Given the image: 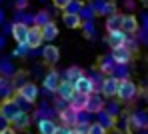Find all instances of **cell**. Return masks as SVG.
<instances>
[{
    "instance_id": "cell-17",
    "label": "cell",
    "mask_w": 148,
    "mask_h": 134,
    "mask_svg": "<svg viewBox=\"0 0 148 134\" xmlns=\"http://www.w3.org/2000/svg\"><path fill=\"white\" fill-rule=\"evenodd\" d=\"M36 126H38V134H56L58 130V124L52 118H40Z\"/></svg>"
},
{
    "instance_id": "cell-25",
    "label": "cell",
    "mask_w": 148,
    "mask_h": 134,
    "mask_svg": "<svg viewBox=\"0 0 148 134\" xmlns=\"http://www.w3.org/2000/svg\"><path fill=\"white\" fill-rule=\"evenodd\" d=\"M98 122L106 128V130H110V128H114V126H116V118H114L112 114H108L106 110L98 112Z\"/></svg>"
},
{
    "instance_id": "cell-9",
    "label": "cell",
    "mask_w": 148,
    "mask_h": 134,
    "mask_svg": "<svg viewBox=\"0 0 148 134\" xmlns=\"http://www.w3.org/2000/svg\"><path fill=\"white\" fill-rule=\"evenodd\" d=\"M104 108H106L104 98L94 92V94L88 96V104H86V110H84V112H88V114H98V112H102Z\"/></svg>"
},
{
    "instance_id": "cell-23",
    "label": "cell",
    "mask_w": 148,
    "mask_h": 134,
    "mask_svg": "<svg viewBox=\"0 0 148 134\" xmlns=\"http://www.w3.org/2000/svg\"><path fill=\"white\" fill-rule=\"evenodd\" d=\"M106 30L108 32H114V30H122V14H112L106 18Z\"/></svg>"
},
{
    "instance_id": "cell-31",
    "label": "cell",
    "mask_w": 148,
    "mask_h": 134,
    "mask_svg": "<svg viewBox=\"0 0 148 134\" xmlns=\"http://www.w3.org/2000/svg\"><path fill=\"white\" fill-rule=\"evenodd\" d=\"M82 32H84V36L90 40V38H94V22L92 20H84L82 22Z\"/></svg>"
},
{
    "instance_id": "cell-6",
    "label": "cell",
    "mask_w": 148,
    "mask_h": 134,
    "mask_svg": "<svg viewBox=\"0 0 148 134\" xmlns=\"http://www.w3.org/2000/svg\"><path fill=\"white\" fill-rule=\"evenodd\" d=\"M16 94H18L20 98H24L26 102L34 104V102L38 100V86H36L34 82H26L24 86H20V88L16 90Z\"/></svg>"
},
{
    "instance_id": "cell-2",
    "label": "cell",
    "mask_w": 148,
    "mask_h": 134,
    "mask_svg": "<svg viewBox=\"0 0 148 134\" xmlns=\"http://www.w3.org/2000/svg\"><path fill=\"white\" fill-rule=\"evenodd\" d=\"M138 96V86L134 84V82L130 80V78H124L120 82V90H118V98L122 100V102H132L134 98Z\"/></svg>"
},
{
    "instance_id": "cell-44",
    "label": "cell",
    "mask_w": 148,
    "mask_h": 134,
    "mask_svg": "<svg viewBox=\"0 0 148 134\" xmlns=\"http://www.w3.org/2000/svg\"><path fill=\"white\" fill-rule=\"evenodd\" d=\"M0 2H2V0H0Z\"/></svg>"
},
{
    "instance_id": "cell-8",
    "label": "cell",
    "mask_w": 148,
    "mask_h": 134,
    "mask_svg": "<svg viewBox=\"0 0 148 134\" xmlns=\"http://www.w3.org/2000/svg\"><path fill=\"white\" fill-rule=\"evenodd\" d=\"M128 38H130V36H128L124 30H114V32H108L106 42H108L110 48H118V46H126Z\"/></svg>"
},
{
    "instance_id": "cell-36",
    "label": "cell",
    "mask_w": 148,
    "mask_h": 134,
    "mask_svg": "<svg viewBox=\"0 0 148 134\" xmlns=\"http://www.w3.org/2000/svg\"><path fill=\"white\" fill-rule=\"evenodd\" d=\"M56 134H76V132H74L72 126H64V124H62V126H58Z\"/></svg>"
},
{
    "instance_id": "cell-41",
    "label": "cell",
    "mask_w": 148,
    "mask_h": 134,
    "mask_svg": "<svg viewBox=\"0 0 148 134\" xmlns=\"http://www.w3.org/2000/svg\"><path fill=\"white\" fill-rule=\"evenodd\" d=\"M4 46H6V36L0 34V48H4Z\"/></svg>"
},
{
    "instance_id": "cell-5",
    "label": "cell",
    "mask_w": 148,
    "mask_h": 134,
    "mask_svg": "<svg viewBox=\"0 0 148 134\" xmlns=\"http://www.w3.org/2000/svg\"><path fill=\"white\" fill-rule=\"evenodd\" d=\"M132 50L128 48V46H118V48H112V52H110V58L114 60V64H118V66H126L130 60H132Z\"/></svg>"
},
{
    "instance_id": "cell-22",
    "label": "cell",
    "mask_w": 148,
    "mask_h": 134,
    "mask_svg": "<svg viewBox=\"0 0 148 134\" xmlns=\"http://www.w3.org/2000/svg\"><path fill=\"white\" fill-rule=\"evenodd\" d=\"M86 104H88V96L74 92V96L70 98V108H74L76 112H82V110H86Z\"/></svg>"
},
{
    "instance_id": "cell-12",
    "label": "cell",
    "mask_w": 148,
    "mask_h": 134,
    "mask_svg": "<svg viewBox=\"0 0 148 134\" xmlns=\"http://www.w3.org/2000/svg\"><path fill=\"white\" fill-rule=\"evenodd\" d=\"M122 30L126 34L134 36L138 30H140V24H138V18L134 14H122Z\"/></svg>"
},
{
    "instance_id": "cell-37",
    "label": "cell",
    "mask_w": 148,
    "mask_h": 134,
    "mask_svg": "<svg viewBox=\"0 0 148 134\" xmlns=\"http://www.w3.org/2000/svg\"><path fill=\"white\" fill-rule=\"evenodd\" d=\"M16 4V10H26L28 8V0H14Z\"/></svg>"
},
{
    "instance_id": "cell-14",
    "label": "cell",
    "mask_w": 148,
    "mask_h": 134,
    "mask_svg": "<svg viewBox=\"0 0 148 134\" xmlns=\"http://www.w3.org/2000/svg\"><path fill=\"white\" fill-rule=\"evenodd\" d=\"M42 58H44V62H48V64H56V62L60 60V48L54 46V44H46V46L42 48Z\"/></svg>"
},
{
    "instance_id": "cell-21",
    "label": "cell",
    "mask_w": 148,
    "mask_h": 134,
    "mask_svg": "<svg viewBox=\"0 0 148 134\" xmlns=\"http://www.w3.org/2000/svg\"><path fill=\"white\" fill-rule=\"evenodd\" d=\"M58 34H60V28H58V24L52 20L50 24H46V26H42V36H44V42H48L50 40H56L58 38Z\"/></svg>"
},
{
    "instance_id": "cell-20",
    "label": "cell",
    "mask_w": 148,
    "mask_h": 134,
    "mask_svg": "<svg viewBox=\"0 0 148 134\" xmlns=\"http://www.w3.org/2000/svg\"><path fill=\"white\" fill-rule=\"evenodd\" d=\"M62 22L66 24V28H70V30H74V28H82V16L80 14H70V12H64L62 14Z\"/></svg>"
},
{
    "instance_id": "cell-18",
    "label": "cell",
    "mask_w": 148,
    "mask_h": 134,
    "mask_svg": "<svg viewBox=\"0 0 148 134\" xmlns=\"http://www.w3.org/2000/svg\"><path fill=\"white\" fill-rule=\"evenodd\" d=\"M78 114L80 112H76L74 108H66V110H62V112H58V116H60V120L64 122V126H76V122H78Z\"/></svg>"
},
{
    "instance_id": "cell-42",
    "label": "cell",
    "mask_w": 148,
    "mask_h": 134,
    "mask_svg": "<svg viewBox=\"0 0 148 134\" xmlns=\"http://www.w3.org/2000/svg\"><path fill=\"white\" fill-rule=\"evenodd\" d=\"M4 18H6V16H4V10H2V8H0V26H2V24H4Z\"/></svg>"
},
{
    "instance_id": "cell-29",
    "label": "cell",
    "mask_w": 148,
    "mask_h": 134,
    "mask_svg": "<svg viewBox=\"0 0 148 134\" xmlns=\"http://www.w3.org/2000/svg\"><path fill=\"white\" fill-rule=\"evenodd\" d=\"M14 22H22V24H34V14H28L26 10H18L14 16Z\"/></svg>"
},
{
    "instance_id": "cell-3",
    "label": "cell",
    "mask_w": 148,
    "mask_h": 134,
    "mask_svg": "<svg viewBox=\"0 0 148 134\" xmlns=\"http://www.w3.org/2000/svg\"><path fill=\"white\" fill-rule=\"evenodd\" d=\"M20 112V106L16 104V100L14 98H8V100H2L0 102V116L4 118V120H8V124L14 120V116Z\"/></svg>"
},
{
    "instance_id": "cell-15",
    "label": "cell",
    "mask_w": 148,
    "mask_h": 134,
    "mask_svg": "<svg viewBox=\"0 0 148 134\" xmlns=\"http://www.w3.org/2000/svg\"><path fill=\"white\" fill-rule=\"evenodd\" d=\"M14 92H16V88H14L12 80L2 76V78H0V100H8V98H12Z\"/></svg>"
},
{
    "instance_id": "cell-32",
    "label": "cell",
    "mask_w": 148,
    "mask_h": 134,
    "mask_svg": "<svg viewBox=\"0 0 148 134\" xmlns=\"http://www.w3.org/2000/svg\"><path fill=\"white\" fill-rule=\"evenodd\" d=\"M82 8H84V4H82V0H72L66 12H70V14H80V12H82Z\"/></svg>"
},
{
    "instance_id": "cell-16",
    "label": "cell",
    "mask_w": 148,
    "mask_h": 134,
    "mask_svg": "<svg viewBox=\"0 0 148 134\" xmlns=\"http://www.w3.org/2000/svg\"><path fill=\"white\" fill-rule=\"evenodd\" d=\"M74 92H76V88H74L72 82H68V80H62L60 86H58V90H56L58 98H64V100H68V102H70V98L74 96Z\"/></svg>"
},
{
    "instance_id": "cell-33",
    "label": "cell",
    "mask_w": 148,
    "mask_h": 134,
    "mask_svg": "<svg viewBox=\"0 0 148 134\" xmlns=\"http://www.w3.org/2000/svg\"><path fill=\"white\" fill-rule=\"evenodd\" d=\"M88 134H108V130L100 124V122H92L88 126Z\"/></svg>"
},
{
    "instance_id": "cell-38",
    "label": "cell",
    "mask_w": 148,
    "mask_h": 134,
    "mask_svg": "<svg viewBox=\"0 0 148 134\" xmlns=\"http://www.w3.org/2000/svg\"><path fill=\"white\" fill-rule=\"evenodd\" d=\"M2 34H4V36H6V34H12V22H10V24H6V22L2 24Z\"/></svg>"
},
{
    "instance_id": "cell-27",
    "label": "cell",
    "mask_w": 148,
    "mask_h": 134,
    "mask_svg": "<svg viewBox=\"0 0 148 134\" xmlns=\"http://www.w3.org/2000/svg\"><path fill=\"white\" fill-rule=\"evenodd\" d=\"M0 74L4 76V78H12L14 74H16V70H14V66H12V62L10 60H0Z\"/></svg>"
},
{
    "instance_id": "cell-30",
    "label": "cell",
    "mask_w": 148,
    "mask_h": 134,
    "mask_svg": "<svg viewBox=\"0 0 148 134\" xmlns=\"http://www.w3.org/2000/svg\"><path fill=\"white\" fill-rule=\"evenodd\" d=\"M28 54H30V46L28 44H16V48L12 50L14 58H26Z\"/></svg>"
},
{
    "instance_id": "cell-34",
    "label": "cell",
    "mask_w": 148,
    "mask_h": 134,
    "mask_svg": "<svg viewBox=\"0 0 148 134\" xmlns=\"http://www.w3.org/2000/svg\"><path fill=\"white\" fill-rule=\"evenodd\" d=\"M70 2H72V0H52V6H54L56 10L66 12V10H68V6H70Z\"/></svg>"
},
{
    "instance_id": "cell-43",
    "label": "cell",
    "mask_w": 148,
    "mask_h": 134,
    "mask_svg": "<svg viewBox=\"0 0 148 134\" xmlns=\"http://www.w3.org/2000/svg\"><path fill=\"white\" fill-rule=\"evenodd\" d=\"M142 2H146V0H142Z\"/></svg>"
},
{
    "instance_id": "cell-7",
    "label": "cell",
    "mask_w": 148,
    "mask_h": 134,
    "mask_svg": "<svg viewBox=\"0 0 148 134\" xmlns=\"http://www.w3.org/2000/svg\"><path fill=\"white\" fill-rule=\"evenodd\" d=\"M60 82H62L60 72H58V70H50L48 74L42 78V88H44L46 92H56L58 86H60Z\"/></svg>"
},
{
    "instance_id": "cell-35",
    "label": "cell",
    "mask_w": 148,
    "mask_h": 134,
    "mask_svg": "<svg viewBox=\"0 0 148 134\" xmlns=\"http://www.w3.org/2000/svg\"><path fill=\"white\" fill-rule=\"evenodd\" d=\"M104 110H106V112H108V114H112V116H114V118H116V116H118V114H120V106H118V104H114V102H108V104H106V108H104Z\"/></svg>"
},
{
    "instance_id": "cell-40",
    "label": "cell",
    "mask_w": 148,
    "mask_h": 134,
    "mask_svg": "<svg viewBox=\"0 0 148 134\" xmlns=\"http://www.w3.org/2000/svg\"><path fill=\"white\" fill-rule=\"evenodd\" d=\"M6 126H8V120H4V118L0 116V130H4Z\"/></svg>"
},
{
    "instance_id": "cell-19",
    "label": "cell",
    "mask_w": 148,
    "mask_h": 134,
    "mask_svg": "<svg viewBox=\"0 0 148 134\" xmlns=\"http://www.w3.org/2000/svg\"><path fill=\"white\" fill-rule=\"evenodd\" d=\"M128 124L134 128H146L148 126V114L146 112H132L128 118Z\"/></svg>"
},
{
    "instance_id": "cell-10",
    "label": "cell",
    "mask_w": 148,
    "mask_h": 134,
    "mask_svg": "<svg viewBox=\"0 0 148 134\" xmlns=\"http://www.w3.org/2000/svg\"><path fill=\"white\" fill-rule=\"evenodd\" d=\"M28 30H30L28 24L12 22V38L16 40V44H26V40H28Z\"/></svg>"
},
{
    "instance_id": "cell-24",
    "label": "cell",
    "mask_w": 148,
    "mask_h": 134,
    "mask_svg": "<svg viewBox=\"0 0 148 134\" xmlns=\"http://www.w3.org/2000/svg\"><path fill=\"white\" fill-rule=\"evenodd\" d=\"M52 22V14H50V10H38L36 14H34V24L36 26H46Z\"/></svg>"
},
{
    "instance_id": "cell-13",
    "label": "cell",
    "mask_w": 148,
    "mask_h": 134,
    "mask_svg": "<svg viewBox=\"0 0 148 134\" xmlns=\"http://www.w3.org/2000/svg\"><path fill=\"white\" fill-rule=\"evenodd\" d=\"M30 122H32V118H30V114L24 112V110H20L16 116H14V120L10 122V126L18 132V130H26L28 126H30Z\"/></svg>"
},
{
    "instance_id": "cell-26",
    "label": "cell",
    "mask_w": 148,
    "mask_h": 134,
    "mask_svg": "<svg viewBox=\"0 0 148 134\" xmlns=\"http://www.w3.org/2000/svg\"><path fill=\"white\" fill-rule=\"evenodd\" d=\"M64 72H66V74H64L62 80H68V82H72V84L82 76V68H80V66H70V68H66Z\"/></svg>"
},
{
    "instance_id": "cell-1",
    "label": "cell",
    "mask_w": 148,
    "mask_h": 134,
    "mask_svg": "<svg viewBox=\"0 0 148 134\" xmlns=\"http://www.w3.org/2000/svg\"><path fill=\"white\" fill-rule=\"evenodd\" d=\"M120 78H116V76H106L104 80L100 82V92H102V96H106V98H114V96H118V90H120Z\"/></svg>"
},
{
    "instance_id": "cell-28",
    "label": "cell",
    "mask_w": 148,
    "mask_h": 134,
    "mask_svg": "<svg viewBox=\"0 0 148 134\" xmlns=\"http://www.w3.org/2000/svg\"><path fill=\"white\" fill-rule=\"evenodd\" d=\"M114 66H116V64H114V60L108 56L106 60H102V62H100V72H104L106 76H114Z\"/></svg>"
},
{
    "instance_id": "cell-11",
    "label": "cell",
    "mask_w": 148,
    "mask_h": 134,
    "mask_svg": "<svg viewBox=\"0 0 148 134\" xmlns=\"http://www.w3.org/2000/svg\"><path fill=\"white\" fill-rule=\"evenodd\" d=\"M44 42V36H42V28L40 26H30L28 30V40H26V44L30 46V50H34V48H38L40 44Z\"/></svg>"
},
{
    "instance_id": "cell-39",
    "label": "cell",
    "mask_w": 148,
    "mask_h": 134,
    "mask_svg": "<svg viewBox=\"0 0 148 134\" xmlns=\"http://www.w3.org/2000/svg\"><path fill=\"white\" fill-rule=\"evenodd\" d=\"M0 134H16V130H14L12 126H6L4 130H0Z\"/></svg>"
},
{
    "instance_id": "cell-4",
    "label": "cell",
    "mask_w": 148,
    "mask_h": 134,
    "mask_svg": "<svg viewBox=\"0 0 148 134\" xmlns=\"http://www.w3.org/2000/svg\"><path fill=\"white\" fill-rule=\"evenodd\" d=\"M74 88H76V92L90 96V94H94V90H96V82H94V78H92V76L82 74L78 80L74 82Z\"/></svg>"
}]
</instances>
